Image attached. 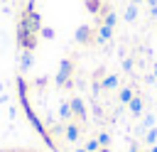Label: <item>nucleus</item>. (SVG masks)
Here are the masks:
<instances>
[{
    "label": "nucleus",
    "instance_id": "nucleus-1",
    "mask_svg": "<svg viewBox=\"0 0 157 152\" xmlns=\"http://www.w3.org/2000/svg\"><path fill=\"white\" fill-rule=\"evenodd\" d=\"M83 10L71 49L93 64L61 56L64 98L47 127H76L64 152H157V0H83Z\"/></svg>",
    "mask_w": 157,
    "mask_h": 152
},
{
    "label": "nucleus",
    "instance_id": "nucleus-2",
    "mask_svg": "<svg viewBox=\"0 0 157 152\" xmlns=\"http://www.w3.org/2000/svg\"><path fill=\"white\" fill-rule=\"evenodd\" d=\"M20 152H42V150H20Z\"/></svg>",
    "mask_w": 157,
    "mask_h": 152
}]
</instances>
